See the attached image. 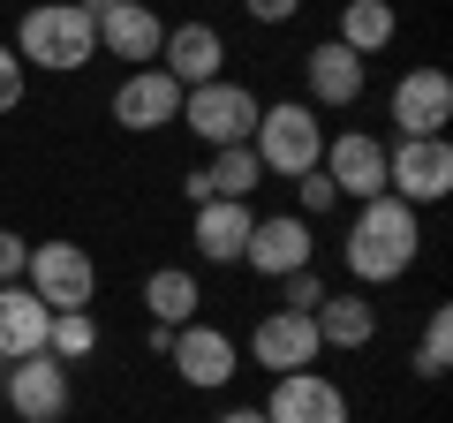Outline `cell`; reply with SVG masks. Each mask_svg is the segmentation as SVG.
<instances>
[{"instance_id":"cell-21","label":"cell","mask_w":453,"mask_h":423,"mask_svg":"<svg viewBox=\"0 0 453 423\" xmlns=\"http://www.w3.org/2000/svg\"><path fill=\"white\" fill-rule=\"evenodd\" d=\"M196 303H204V295H196V273H181V265H159V273L144 280V318L151 326H189L196 318Z\"/></svg>"},{"instance_id":"cell-10","label":"cell","mask_w":453,"mask_h":423,"mask_svg":"<svg viewBox=\"0 0 453 423\" xmlns=\"http://www.w3.org/2000/svg\"><path fill=\"white\" fill-rule=\"evenodd\" d=\"M318 174L333 181L340 196L371 204V196H386V144H378V136H363V129H348V136H325V159H318Z\"/></svg>"},{"instance_id":"cell-3","label":"cell","mask_w":453,"mask_h":423,"mask_svg":"<svg viewBox=\"0 0 453 423\" xmlns=\"http://www.w3.org/2000/svg\"><path fill=\"white\" fill-rule=\"evenodd\" d=\"M250 151H257L265 174H288V181L318 174V159H325V121H318V106H288V98H280V106H265Z\"/></svg>"},{"instance_id":"cell-1","label":"cell","mask_w":453,"mask_h":423,"mask_svg":"<svg viewBox=\"0 0 453 423\" xmlns=\"http://www.w3.org/2000/svg\"><path fill=\"white\" fill-rule=\"evenodd\" d=\"M340 250H348V280L386 288V280H401L408 265H416L423 227H416V212H408L401 196H371V204H356V227H348Z\"/></svg>"},{"instance_id":"cell-18","label":"cell","mask_w":453,"mask_h":423,"mask_svg":"<svg viewBox=\"0 0 453 423\" xmlns=\"http://www.w3.org/2000/svg\"><path fill=\"white\" fill-rule=\"evenodd\" d=\"M46 326H53V310L38 303L23 280H8V288H0V363L46 356Z\"/></svg>"},{"instance_id":"cell-14","label":"cell","mask_w":453,"mask_h":423,"mask_svg":"<svg viewBox=\"0 0 453 423\" xmlns=\"http://www.w3.org/2000/svg\"><path fill=\"white\" fill-rule=\"evenodd\" d=\"M265 423H348V393L325 371H288V378H273Z\"/></svg>"},{"instance_id":"cell-16","label":"cell","mask_w":453,"mask_h":423,"mask_svg":"<svg viewBox=\"0 0 453 423\" xmlns=\"http://www.w3.org/2000/svg\"><path fill=\"white\" fill-rule=\"evenodd\" d=\"M91 31L113 61H159V46H166V23L151 16L144 0H113L106 16H91Z\"/></svg>"},{"instance_id":"cell-32","label":"cell","mask_w":453,"mask_h":423,"mask_svg":"<svg viewBox=\"0 0 453 423\" xmlns=\"http://www.w3.org/2000/svg\"><path fill=\"white\" fill-rule=\"evenodd\" d=\"M76 8H83V16H106V8H113V0H76Z\"/></svg>"},{"instance_id":"cell-20","label":"cell","mask_w":453,"mask_h":423,"mask_svg":"<svg viewBox=\"0 0 453 423\" xmlns=\"http://www.w3.org/2000/svg\"><path fill=\"white\" fill-rule=\"evenodd\" d=\"M310 318H318V341L325 348H371L378 341V303H371V295H348V288H340V295H325Z\"/></svg>"},{"instance_id":"cell-4","label":"cell","mask_w":453,"mask_h":423,"mask_svg":"<svg viewBox=\"0 0 453 423\" xmlns=\"http://www.w3.org/2000/svg\"><path fill=\"white\" fill-rule=\"evenodd\" d=\"M257 114H265L257 91L234 83V76H211V83H196V91H181V121H189L211 151L219 144H250V136H257Z\"/></svg>"},{"instance_id":"cell-29","label":"cell","mask_w":453,"mask_h":423,"mask_svg":"<svg viewBox=\"0 0 453 423\" xmlns=\"http://www.w3.org/2000/svg\"><path fill=\"white\" fill-rule=\"evenodd\" d=\"M23 265H31V242H23L16 227H0V288H8V280H23Z\"/></svg>"},{"instance_id":"cell-5","label":"cell","mask_w":453,"mask_h":423,"mask_svg":"<svg viewBox=\"0 0 453 423\" xmlns=\"http://www.w3.org/2000/svg\"><path fill=\"white\" fill-rule=\"evenodd\" d=\"M23 288L46 310H91L98 295V265L83 242H31V265H23Z\"/></svg>"},{"instance_id":"cell-17","label":"cell","mask_w":453,"mask_h":423,"mask_svg":"<svg viewBox=\"0 0 453 423\" xmlns=\"http://www.w3.org/2000/svg\"><path fill=\"white\" fill-rule=\"evenodd\" d=\"M303 76H310V98H318V106H356L371 61H363V53H348L340 38H325V46L303 53Z\"/></svg>"},{"instance_id":"cell-11","label":"cell","mask_w":453,"mask_h":423,"mask_svg":"<svg viewBox=\"0 0 453 423\" xmlns=\"http://www.w3.org/2000/svg\"><path fill=\"white\" fill-rule=\"evenodd\" d=\"M113 121L129 136H151V129H166V121H181V83L166 76V68H129L121 91H113Z\"/></svg>"},{"instance_id":"cell-28","label":"cell","mask_w":453,"mask_h":423,"mask_svg":"<svg viewBox=\"0 0 453 423\" xmlns=\"http://www.w3.org/2000/svg\"><path fill=\"white\" fill-rule=\"evenodd\" d=\"M280 295H288L280 310H318L325 303V280L318 273H288V280H280Z\"/></svg>"},{"instance_id":"cell-22","label":"cell","mask_w":453,"mask_h":423,"mask_svg":"<svg viewBox=\"0 0 453 423\" xmlns=\"http://www.w3.org/2000/svg\"><path fill=\"white\" fill-rule=\"evenodd\" d=\"M340 46L348 53H363V61H371V53H386L393 46V0H340Z\"/></svg>"},{"instance_id":"cell-9","label":"cell","mask_w":453,"mask_h":423,"mask_svg":"<svg viewBox=\"0 0 453 423\" xmlns=\"http://www.w3.org/2000/svg\"><path fill=\"white\" fill-rule=\"evenodd\" d=\"M242 265L265 280H288V273H310L318 265V235H310L303 212H273V219H257L242 242Z\"/></svg>"},{"instance_id":"cell-8","label":"cell","mask_w":453,"mask_h":423,"mask_svg":"<svg viewBox=\"0 0 453 423\" xmlns=\"http://www.w3.org/2000/svg\"><path fill=\"white\" fill-rule=\"evenodd\" d=\"M318 356H325V341H318V318L310 310H265L257 326H250V363L273 371V378L310 371Z\"/></svg>"},{"instance_id":"cell-24","label":"cell","mask_w":453,"mask_h":423,"mask_svg":"<svg viewBox=\"0 0 453 423\" xmlns=\"http://www.w3.org/2000/svg\"><path fill=\"white\" fill-rule=\"evenodd\" d=\"M91 348H98L91 310H53V326H46V356H53V363H83Z\"/></svg>"},{"instance_id":"cell-31","label":"cell","mask_w":453,"mask_h":423,"mask_svg":"<svg viewBox=\"0 0 453 423\" xmlns=\"http://www.w3.org/2000/svg\"><path fill=\"white\" fill-rule=\"evenodd\" d=\"M211 423H265V408H226V416H211Z\"/></svg>"},{"instance_id":"cell-25","label":"cell","mask_w":453,"mask_h":423,"mask_svg":"<svg viewBox=\"0 0 453 423\" xmlns=\"http://www.w3.org/2000/svg\"><path fill=\"white\" fill-rule=\"evenodd\" d=\"M446 363H453V310L438 303L423 318V341H416V378H446Z\"/></svg>"},{"instance_id":"cell-23","label":"cell","mask_w":453,"mask_h":423,"mask_svg":"<svg viewBox=\"0 0 453 423\" xmlns=\"http://www.w3.org/2000/svg\"><path fill=\"white\" fill-rule=\"evenodd\" d=\"M196 174H204V196H242V204H250V189L265 181V166H257L250 144H219L211 166H196Z\"/></svg>"},{"instance_id":"cell-2","label":"cell","mask_w":453,"mask_h":423,"mask_svg":"<svg viewBox=\"0 0 453 423\" xmlns=\"http://www.w3.org/2000/svg\"><path fill=\"white\" fill-rule=\"evenodd\" d=\"M98 53V31L76 0H46V8H23L16 23V61L23 68H46V76H76L83 61Z\"/></svg>"},{"instance_id":"cell-30","label":"cell","mask_w":453,"mask_h":423,"mask_svg":"<svg viewBox=\"0 0 453 423\" xmlns=\"http://www.w3.org/2000/svg\"><path fill=\"white\" fill-rule=\"evenodd\" d=\"M242 8L257 23H295V16H303V0H242Z\"/></svg>"},{"instance_id":"cell-27","label":"cell","mask_w":453,"mask_h":423,"mask_svg":"<svg viewBox=\"0 0 453 423\" xmlns=\"http://www.w3.org/2000/svg\"><path fill=\"white\" fill-rule=\"evenodd\" d=\"M295 204H303V219H318V212L340 204V189H333L325 174H303V181H295Z\"/></svg>"},{"instance_id":"cell-13","label":"cell","mask_w":453,"mask_h":423,"mask_svg":"<svg viewBox=\"0 0 453 423\" xmlns=\"http://www.w3.org/2000/svg\"><path fill=\"white\" fill-rule=\"evenodd\" d=\"M166 363H174L181 378H189L196 393H211V386H226V378L242 371V356H234V341H226L219 326H174V341H166Z\"/></svg>"},{"instance_id":"cell-12","label":"cell","mask_w":453,"mask_h":423,"mask_svg":"<svg viewBox=\"0 0 453 423\" xmlns=\"http://www.w3.org/2000/svg\"><path fill=\"white\" fill-rule=\"evenodd\" d=\"M453 121V76L446 68H408L393 83V129L401 136H446Z\"/></svg>"},{"instance_id":"cell-19","label":"cell","mask_w":453,"mask_h":423,"mask_svg":"<svg viewBox=\"0 0 453 423\" xmlns=\"http://www.w3.org/2000/svg\"><path fill=\"white\" fill-rule=\"evenodd\" d=\"M159 61H166V76H174L181 91L226 76V68H219L226 46H219V31H211V23H174V31H166V46H159Z\"/></svg>"},{"instance_id":"cell-7","label":"cell","mask_w":453,"mask_h":423,"mask_svg":"<svg viewBox=\"0 0 453 423\" xmlns=\"http://www.w3.org/2000/svg\"><path fill=\"white\" fill-rule=\"evenodd\" d=\"M0 401H8V416H16V423H61L68 408H76L68 363H53V356H23V363H8V378H0Z\"/></svg>"},{"instance_id":"cell-6","label":"cell","mask_w":453,"mask_h":423,"mask_svg":"<svg viewBox=\"0 0 453 423\" xmlns=\"http://www.w3.org/2000/svg\"><path fill=\"white\" fill-rule=\"evenodd\" d=\"M446 189H453V144L446 136H401V144H386V196L423 212Z\"/></svg>"},{"instance_id":"cell-26","label":"cell","mask_w":453,"mask_h":423,"mask_svg":"<svg viewBox=\"0 0 453 423\" xmlns=\"http://www.w3.org/2000/svg\"><path fill=\"white\" fill-rule=\"evenodd\" d=\"M23 83H31V68L16 61V46H0V114H16V106H23Z\"/></svg>"},{"instance_id":"cell-15","label":"cell","mask_w":453,"mask_h":423,"mask_svg":"<svg viewBox=\"0 0 453 423\" xmlns=\"http://www.w3.org/2000/svg\"><path fill=\"white\" fill-rule=\"evenodd\" d=\"M250 227H257V212H250L242 196H204V204L189 212V242H196L204 265H242Z\"/></svg>"},{"instance_id":"cell-33","label":"cell","mask_w":453,"mask_h":423,"mask_svg":"<svg viewBox=\"0 0 453 423\" xmlns=\"http://www.w3.org/2000/svg\"><path fill=\"white\" fill-rule=\"evenodd\" d=\"M0 378H8V371H0Z\"/></svg>"}]
</instances>
